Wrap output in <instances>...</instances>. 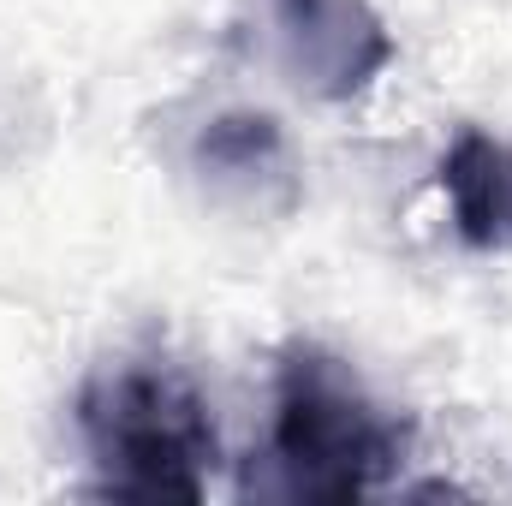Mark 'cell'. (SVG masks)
I'll list each match as a JSON object with an SVG mask.
<instances>
[{"label":"cell","instance_id":"cell-1","mask_svg":"<svg viewBox=\"0 0 512 506\" xmlns=\"http://www.w3.org/2000/svg\"><path fill=\"white\" fill-rule=\"evenodd\" d=\"M411 453V423L322 346H292L274 376V417L262 453V495L358 501L382 489Z\"/></svg>","mask_w":512,"mask_h":506},{"label":"cell","instance_id":"cell-2","mask_svg":"<svg viewBox=\"0 0 512 506\" xmlns=\"http://www.w3.org/2000/svg\"><path fill=\"white\" fill-rule=\"evenodd\" d=\"M96 489L120 501H203L221 441L209 399L167 364H120L78 399Z\"/></svg>","mask_w":512,"mask_h":506},{"label":"cell","instance_id":"cell-3","mask_svg":"<svg viewBox=\"0 0 512 506\" xmlns=\"http://www.w3.org/2000/svg\"><path fill=\"white\" fill-rule=\"evenodd\" d=\"M280 66L322 102L364 96L393 66V30L370 0H268Z\"/></svg>","mask_w":512,"mask_h":506},{"label":"cell","instance_id":"cell-4","mask_svg":"<svg viewBox=\"0 0 512 506\" xmlns=\"http://www.w3.org/2000/svg\"><path fill=\"white\" fill-rule=\"evenodd\" d=\"M441 191L453 209V233L471 251H512V143L465 131L441 161Z\"/></svg>","mask_w":512,"mask_h":506},{"label":"cell","instance_id":"cell-5","mask_svg":"<svg viewBox=\"0 0 512 506\" xmlns=\"http://www.w3.org/2000/svg\"><path fill=\"white\" fill-rule=\"evenodd\" d=\"M197 167L221 185V191H239L256 197L262 191H280L292 203V161H286V131L274 114H215L209 126L197 131Z\"/></svg>","mask_w":512,"mask_h":506}]
</instances>
